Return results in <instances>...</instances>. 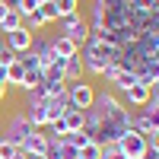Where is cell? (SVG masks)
Instances as JSON below:
<instances>
[{
  "instance_id": "cell-1",
  "label": "cell",
  "mask_w": 159,
  "mask_h": 159,
  "mask_svg": "<svg viewBox=\"0 0 159 159\" xmlns=\"http://www.w3.org/2000/svg\"><path fill=\"white\" fill-rule=\"evenodd\" d=\"M83 130L96 143H115L130 127V108H124V102L111 92H96V102L83 111Z\"/></svg>"
},
{
  "instance_id": "cell-2",
  "label": "cell",
  "mask_w": 159,
  "mask_h": 159,
  "mask_svg": "<svg viewBox=\"0 0 159 159\" xmlns=\"http://www.w3.org/2000/svg\"><path fill=\"white\" fill-rule=\"evenodd\" d=\"M121 57V48H115L111 42H105V38H96L89 35V42L80 48V61H83V70L92 73V76H102L108 64H118Z\"/></svg>"
},
{
  "instance_id": "cell-3",
  "label": "cell",
  "mask_w": 159,
  "mask_h": 159,
  "mask_svg": "<svg viewBox=\"0 0 159 159\" xmlns=\"http://www.w3.org/2000/svg\"><path fill=\"white\" fill-rule=\"evenodd\" d=\"M57 22H61V32H57V35H67L70 42H76L80 48L89 42L92 25H89V19L83 16V10H80V13H73V16H64V19H57Z\"/></svg>"
},
{
  "instance_id": "cell-4",
  "label": "cell",
  "mask_w": 159,
  "mask_h": 159,
  "mask_svg": "<svg viewBox=\"0 0 159 159\" xmlns=\"http://www.w3.org/2000/svg\"><path fill=\"white\" fill-rule=\"evenodd\" d=\"M96 86L89 83V80H76V83H67V102H70V108H80V111H86L92 108V102H96Z\"/></svg>"
},
{
  "instance_id": "cell-5",
  "label": "cell",
  "mask_w": 159,
  "mask_h": 159,
  "mask_svg": "<svg viewBox=\"0 0 159 159\" xmlns=\"http://www.w3.org/2000/svg\"><path fill=\"white\" fill-rule=\"evenodd\" d=\"M115 143H118V153H121L124 159H143V156H147V137L137 134L134 127H127Z\"/></svg>"
},
{
  "instance_id": "cell-6",
  "label": "cell",
  "mask_w": 159,
  "mask_h": 159,
  "mask_svg": "<svg viewBox=\"0 0 159 159\" xmlns=\"http://www.w3.org/2000/svg\"><path fill=\"white\" fill-rule=\"evenodd\" d=\"M32 130H38V127H32L29 121H25V115H22V111H13L0 137H3V140H10V143H16V147H22V140L29 137Z\"/></svg>"
},
{
  "instance_id": "cell-7",
  "label": "cell",
  "mask_w": 159,
  "mask_h": 159,
  "mask_svg": "<svg viewBox=\"0 0 159 159\" xmlns=\"http://www.w3.org/2000/svg\"><path fill=\"white\" fill-rule=\"evenodd\" d=\"M32 35H35V32H29L25 25H19V29H10V32H3V42H7V48L13 51V54H22V51H29V45H32Z\"/></svg>"
},
{
  "instance_id": "cell-8",
  "label": "cell",
  "mask_w": 159,
  "mask_h": 159,
  "mask_svg": "<svg viewBox=\"0 0 159 159\" xmlns=\"http://www.w3.org/2000/svg\"><path fill=\"white\" fill-rule=\"evenodd\" d=\"M121 96H124V99H121L124 108H140V105L150 102V86H147V83H134L130 89H124Z\"/></svg>"
},
{
  "instance_id": "cell-9",
  "label": "cell",
  "mask_w": 159,
  "mask_h": 159,
  "mask_svg": "<svg viewBox=\"0 0 159 159\" xmlns=\"http://www.w3.org/2000/svg\"><path fill=\"white\" fill-rule=\"evenodd\" d=\"M48 147H51V140L45 137V130H32V134L22 140V147H19V150H22V153H29V156H45Z\"/></svg>"
},
{
  "instance_id": "cell-10",
  "label": "cell",
  "mask_w": 159,
  "mask_h": 159,
  "mask_svg": "<svg viewBox=\"0 0 159 159\" xmlns=\"http://www.w3.org/2000/svg\"><path fill=\"white\" fill-rule=\"evenodd\" d=\"M42 105H45V115H48V124L51 121H57V118L70 108V102H67V92L64 96H48V99H42Z\"/></svg>"
},
{
  "instance_id": "cell-11",
  "label": "cell",
  "mask_w": 159,
  "mask_h": 159,
  "mask_svg": "<svg viewBox=\"0 0 159 159\" xmlns=\"http://www.w3.org/2000/svg\"><path fill=\"white\" fill-rule=\"evenodd\" d=\"M137 80L140 83H147V86H153V83H159V57H147L137 67Z\"/></svg>"
},
{
  "instance_id": "cell-12",
  "label": "cell",
  "mask_w": 159,
  "mask_h": 159,
  "mask_svg": "<svg viewBox=\"0 0 159 159\" xmlns=\"http://www.w3.org/2000/svg\"><path fill=\"white\" fill-rule=\"evenodd\" d=\"M51 51H54V57H73V54H80V45L70 42L67 35H54L51 38Z\"/></svg>"
},
{
  "instance_id": "cell-13",
  "label": "cell",
  "mask_w": 159,
  "mask_h": 159,
  "mask_svg": "<svg viewBox=\"0 0 159 159\" xmlns=\"http://www.w3.org/2000/svg\"><path fill=\"white\" fill-rule=\"evenodd\" d=\"M83 61H80V54L67 57V64H64V83H76V80H83Z\"/></svg>"
},
{
  "instance_id": "cell-14",
  "label": "cell",
  "mask_w": 159,
  "mask_h": 159,
  "mask_svg": "<svg viewBox=\"0 0 159 159\" xmlns=\"http://www.w3.org/2000/svg\"><path fill=\"white\" fill-rule=\"evenodd\" d=\"M22 76H25V64H22V61H19V54H16V61L7 64V86H10V89H19Z\"/></svg>"
},
{
  "instance_id": "cell-15",
  "label": "cell",
  "mask_w": 159,
  "mask_h": 159,
  "mask_svg": "<svg viewBox=\"0 0 159 159\" xmlns=\"http://www.w3.org/2000/svg\"><path fill=\"white\" fill-rule=\"evenodd\" d=\"M45 83V76H42V70L38 67H25V76H22V83H19V89L22 92H32V89H38Z\"/></svg>"
},
{
  "instance_id": "cell-16",
  "label": "cell",
  "mask_w": 159,
  "mask_h": 159,
  "mask_svg": "<svg viewBox=\"0 0 159 159\" xmlns=\"http://www.w3.org/2000/svg\"><path fill=\"white\" fill-rule=\"evenodd\" d=\"M134 83H140V80H137V70H118V76L111 80V86H115L118 92H124V89H130Z\"/></svg>"
},
{
  "instance_id": "cell-17",
  "label": "cell",
  "mask_w": 159,
  "mask_h": 159,
  "mask_svg": "<svg viewBox=\"0 0 159 159\" xmlns=\"http://www.w3.org/2000/svg\"><path fill=\"white\" fill-rule=\"evenodd\" d=\"M61 121L67 124V134H70V130H83V121H86V118H83L80 108H67V111L61 115Z\"/></svg>"
},
{
  "instance_id": "cell-18",
  "label": "cell",
  "mask_w": 159,
  "mask_h": 159,
  "mask_svg": "<svg viewBox=\"0 0 159 159\" xmlns=\"http://www.w3.org/2000/svg\"><path fill=\"white\" fill-rule=\"evenodd\" d=\"M51 3H54V10H57V19L80 13V0H51Z\"/></svg>"
},
{
  "instance_id": "cell-19",
  "label": "cell",
  "mask_w": 159,
  "mask_h": 159,
  "mask_svg": "<svg viewBox=\"0 0 159 159\" xmlns=\"http://www.w3.org/2000/svg\"><path fill=\"white\" fill-rule=\"evenodd\" d=\"M61 140H67L70 147H76V150H80V147H86V143H89V134H86V130H70V134H64Z\"/></svg>"
},
{
  "instance_id": "cell-20",
  "label": "cell",
  "mask_w": 159,
  "mask_h": 159,
  "mask_svg": "<svg viewBox=\"0 0 159 159\" xmlns=\"http://www.w3.org/2000/svg\"><path fill=\"white\" fill-rule=\"evenodd\" d=\"M80 159H102V143L89 140L86 147H80Z\"/></svg>"
},
{
  "instance_id": "cell-21",
  "label": "cell",
  "mask_w": 159,
  "mask_h": 159,
  "mask_svg": "<svg viewBox=\"0 0 159 159\" xmlns=\"http://www.w3.org/2000/svg\"><path fill=\"white\" fill-rule=\"evenodd\" d=\"M19 25H22V16H19L16 10H10L7 16L0 19V29H3V32H10V29H19Z\"/></svg>"
},
{
  "instance_id": "cell-22",
  "label": "cell",
  "mask_w": 159,
  "mask_h": 159,
  "mask_svg": "<svg viewBox=\"0 0 159 159\" xmlns=\"http://www.w3.org/2000/svg\"><path fill=\"white\" fill-rule=\"evenodd\" d=\"M16 153H19V147H16V143H10V140H3V137H0V159H13Z\"/></svg>"
},
{
  "instance_id": "cell-23",
  "label": "cell",
  "mask_w": 159,
  "mask_h": 159,
  "mask_svg": "<svg viewBox=\"0 0 159 159\" xmlns=\"http://www.w3.org/2000/svg\"><path fill=\"white\" fill-rule=\"evenodd\" d=\"M38 13L45 16V22H57V10H54L51 0H48V3H38Z\"/></svg>"
},
{
  "instance_id": "cell-24",
  "label": "cell",
  "mask_w": 159,
  "mask_h": 159,
  "mask_svg": "<svg viewBox=\"0 0 159 159\" xmlns=\"http://www.w3.org/2000/svg\"><path fill=\"white\" fill-rule=\"evenodd\" d=\"M35 10H38V0H19V7H16V13L22 19L29 16V13H35Z\"/></svg>"
},
{
  "instance_id": "cell-25",
  "label": "cell",
  "mask_w": 159,
  "mask_h": 159,
  "mask_svg": "<svg viewBox=\"0 0 159 159\" xmlns=\"http://www.w3.org/2000/svg\"><path fill=\"white\" fill-rule=\"evenodd\" d=\"M147 150H150V153H159V130L147 134Z\"/></svg>"
},
{
  "instance_id": "cell-26",
  "label": "cell",
  "mask_w": 159,
  "mask_h": 159,
  "mask_svg": "<svg viewBox=\"0 0 159 159\" xmlns=\"http://www.w3.org/2000/svg\"><path fill=\"white\" fill-rule=\"evenodd\" d=\"M150 99H153V102H159V83H153V86H150Z\"/></svg>"
},
{
  "instance_id": "cell-27",
  "label": "cell",
  "mask_w": 159,
  "mask_h": 159,
  "mask_svg": "<svg viewBox=\"0 0 159 159\" xmlns=\"http://www.w3.org/2000/svg\"><path fill=\"white\" fill-rule=\"evenodd\" d=\"M7 92H10V86H7V83H0V102L7 99Z\"/></svg>"
},
{
  "instance_id": "cell-28",
  "label": "cell",
  "mask_w": 159,
  "mask_h": 159,
  "mask_svg": "<svg viewBox=\"0 0 159 159\" xmlns=\"http://www.w3.org/2000/svg\"><path fill=\"white\" fill-rule=\"evenodd\" d=\"M7 13H10V7L3 3V0H0V19H3V16H7Z\"/></svg>"
},
{
  "instance_id": "cell-29",
  "label": "cell",
  "mask_w": 159,
  "mask_h": 159,
  "mask_svg": "<svg viewBox=\"0 0 159 159\" xmlns=\"http://www.w3.org/2000/svg\"><path fill=\"white\" fill-rule=\"evenodd\" d=\"M102 159H124L121 153H111V156H102Z\"/></svg>"
},
{
  "instance_id": "cell-30",
  "label": "cell",
  "mask_w": 159,
  "mask_h": 159,
  "mask_svg": "<svg viewBox=\"0 0 159 159\" xmlns=\"http://www.w3.org/2000/svg\"><path fill=\"white\" fill-rule=\"evenodd\" d=\"M143 159H159V153H150V150H147V156H143Z\"/></svg>"
},
{
  "instance_id": "cell-31",
  "label": "cell",
  "mask_w": 159,
  "mask_h": 159,
  "mask_svg": "<svg viewBox=\"0 0 159 159\" xmlns=\"http://www.w3.org/2000/svg\"><path fill=\"white\" fill-rule=\"evenodd\" d=\"M29 159H45V156H29Z\"/></svg>"
},
{
  "instance_id": "cell-32",
  "label": "cell",
  "mask_w": 159,
  "mask_h": 159,
  "mask_svg": "<svg viewBox=\"0 0 159 159\" xmlns=\"http://www.w3.org/2000/svg\"><path fill=\"white\" fill-rule=\"evenodd\" d=\"M38 3H48V0H38Z\"/></svg>"
}]
</instances>
